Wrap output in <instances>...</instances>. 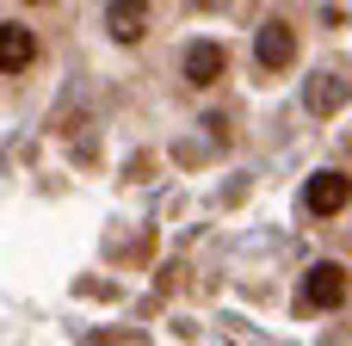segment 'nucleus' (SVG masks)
<instances>
[{
    "label": "nucleus",
    "instance_id": "f257e3e1",
    "mask_svg": "<svg viewBox=\"0 0 352 346\" xmlns=\"http://www.w3.org/2000/svg\"><path fill=\"white\" fill-rule=\"evenodd\" d=\"M297 303H303V310H340V303H346V266H334V260L309 266V272H303Z\"/></svg>",
    "mask_w": 352,
    "mask_h": 346
},
{
    "label": "nucleus",
    "instance_id": "f03ea898",
    "mask_svg": "<svg viewBox=\"0 0 352 346\" xmlns=\"http://www.w3.org/2000/svg\"><path fill=\"white\" fill-rule=\"evenodd\" d=\"M303 204L316 210V217H340L352 204V180L340 167H322V173H309V186H303Z\"/></svg>",
    "mask_w": 352,
    "mask_h": 346
},
{
    "label": "nucleus",
    "instance_id": "7ed1b4c3",
    "mask_svg": "<svg viewBox=\"0 0 352 346\" xmlns=\"http://www.w3.org/2000/svg\"><path fill=\"white\" fill-rule=\"evenodd\" d=\"M179 68H186V80H192V87H217V80H223V68H229V50H223L217 37H198V43H186Z\"/></svg>",
    "mask_w": 352,
    "mask_h": 346
},
{
    "label": "nucleus",
    "instance_id": "20e7f679",
    "mask_svg": "<svg viewBox=\"0 0 352 346\" xmlns=\"http://www.w3.org/2000/svg\"><path fill=\"white\" fill-rule=\"evenodd\" d=\"M254 56H260V68H291L297 62V31L285 19H266L260 37H254Z\"/></svg>",
    "mask_w": 352,
    "mask_h": 346
},
{
    "label": "nucleus",
    "instance_id": "39448f33",
    "mask_svg": "<svg viewBox=\"0 0 352 346\" xmlns=\"http://www.w3.org/2000/svg\"><path fill=\"white\" fill-rule=\"evenodd\" d=\"M105 25H111L118 43H136V37L148 31V6H142V0H111V6H105Z\"/></svg>",
    "mask_w": 352,
    "mask_h": 346
},
{
    "label": "nucleus",
    "instance_id": "423d86ee",
    "mask_svg": "<svg viewBox=\"0 0 352 346\" xmlns=\"http://www.w3.org/2000/svg\"><path fill=\"white\" fill-rule=\"evenodd\" d=\"M31 56H37L31 31H25V25H6V31H0V62H6V74H19V68H25Z\"/></svg>",
    "mask_w": 352,
    "mask_h": 346
},
{
    "label": "nucleus",
    "instance_id": "0eeeda50",
    "mask_svg": "<svg viewBox=\"0 0 352 346\" xmlns=\"http://www.w3.org/2000/svg\"><path fill=\"white\" fill-rule=\"evenodd\" d=\"M346 105V80L340 74H316L309 80V111H340Z\"/></svg>",
    "mask_w": 352,
    "mask_h": 346
}]
</instances>
